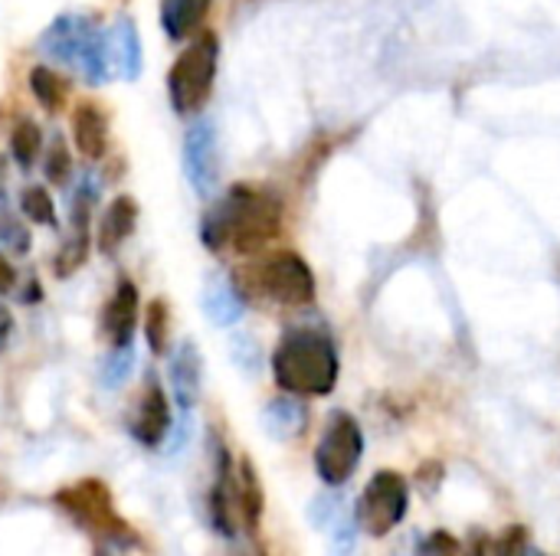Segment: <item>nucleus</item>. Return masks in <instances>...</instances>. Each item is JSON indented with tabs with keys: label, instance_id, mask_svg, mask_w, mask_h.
I'll return each instance as SVG.
<instances>
[{
	"label": "nucleus",
	"instance_id": "11",
	"mask_svg": "<svg viewBox=\"0 0 560 556\" xmlns=\"http://www.w3.org/2000/svg\"><path fill=\"white\" fill-rule=\"evenodd\" d=\"M308 524L328 537V556H351L358 544V514L348 508L338 488L318 495L308 505Z\"/></svg>",
	"mask_w": 560,
	"mask_h": 556
},
{
	"label": "nucleus",
	"instance_id": "31",
	"mask_svg": "<svg viewBox=\"0 0 560 556\" xmlns=\"http://www.w3.org/2000/svg\"><path fill=\"white\" fill-rule=\"evenodd\" d=\"M394 556H427V551H423V534H420V531L407 534V537L394 547Z\"/></svg>",
	"mask_w": 560,
	"mask_h": 556
},
{
	"label": "nucleus",
	"instance_id": "33",
	"mask_svg": "<svg viewBox=\"0 0 560 556\" xmlns=\"http://www.w3.org/2000/svg\"><path fill=\"white\" fill-rule=\"evenodd\" d=\"M10 338H13V315H10V308L0 305V351H7Z\"/></svg>",
	"mask_w": 560,
	"mask_h": 556
},
{
	"label": "nucleus",
	"instance_id": "13",
	"mask_svg": "<svg viewBox=\"0 0 560 556\" xmlns=\"http://www.w3.org/2000/svg\"><path fill=\"white\" fill-rule=\"evenodd\" d=\"M210 521L223 537H236L240 511H236V462L223 442H217V475L210 488Z\"/></svg>",
	"mask_w": 560,
	"mask_h": 556
},
{
	"label": "nucleus",
	"instance_id": "27",
	"mask_svg": "<svg viewBox=\"0 0 560 556\" xmlns=\"http://www.w3.org/2000/svg\"><path fill=\"white\" fill-rule=\"evenodd\" d=\"M72 170H75V164H72L69 144L59 131H52V141L43 151V174L52 187H66L72 180Z\"/></svg>",
	"mask_w": 560,
	"mask_h": 556
},
{
	"label": "nucleus",
	"instance_id": "10",
	"mask_svg": "<svg viewBox=\"0 0 560 556\" xmlns=\"http://www.w3.org/2000/svg\"><path fill=\"white\" fill-rule=\"evenodd\" d=\"M171 426H174V419H171L167 393L158 377H148L131 413H128V436L144 449H158L171 436Z\"/></svg>",
	"mask_w": 560,
	"mask_h": 556
},
{
	"label": "nucleus",
	"instance_id": "15",
	"mask_svg": "<svg viewBox=\"0 0 560 556\" xmlns=\"http://www.w3.org/2000/svg\"><path fill=\"white\" fill-rule=\"evenodd\" d=\"M108 52H112V69L115 79L121 82H138L144 72V43L138 33V23L131 13H118L108 26Z\"/></svg>",
	"mask_w": 560,
	"mask_h": 556
},
{
	"label": "nucleus",
	"instance_id": "7",
	"mask_svg": "<svg viewBox=\"0 0 560 556\" xmlns=\"http://www.w3.org/2000/svg\"><path fill=\"white\" fill-rule=\"evenodd\" d=\"M253 282L259 285V292L266 298H272L279 305H289V308H302V305L315 301V275H312L308 262L299 252H289V249H279V252L266 256L256 265Z\"/></svg>",
	"mask_w": 560,
	"mask_h": 556
},
{
	"label": "nucleus",
	"instance_id": "34",
	"mask_svg": "<svg viewBox=\"0 0 560 556\" xmlns=\"http://www.w3.org/2000/svg\"><path fill=\"white\" fill-rule=\"evenodd\" d=\"M3 180H7V157H0V210L7 206V190H3Z\"/></svg>",
	"mask_w": 560,
	"mask_h": 556
},
{
	"label": "nucleus",
	"instance_id": "26",
	"mask_svg": "<svg viewBox=\"0 0 560 556\" xmlns=\"http://www.w3.org/2000/svg\"><path fill=\"white\" fill-rule=\"evenodd\" d=\"M20 216L30 220V223H36V226H49V229L59 226L56 203H52L49 190L39 187V184H30V187L20 190Z\"/></svg>",
	"mask_w": 560,
	"mask_h": 556
},
{
	"label": "nucleus",
	"instance_id": "3",
	"mask_svg": "<svg viewBox=\"0 0 560 556\" xmlns=\"http://www.w3.org/2000/svg\"><path fill=\"white\" fill-rule=\"evenodd\" d=\"M220 69V39L210 29H200L190 36L184 52L167 69V102L174 115H200L213 95Z\"/></svg>",
	"mask_w": 560,
	"mask_h": 556
},
{
	"label": "nucleus",
	"instance_id": "14",
	"mask_svg": "<svg viewBox=\"0 0 560 556\" xmlns=\"http://www.w3.org/2000/svg\"><path fill=\"white\" fill-rule=\"evenodd\" d=\"M167 377H171V393H174L177 410L184 416H190L197 400H200V390H203V357H200V351H197V344L190 338L180 341L177 351L171 354Z\"/></svg>",
	"mask_w": 560,
	"mask_h": 556
},
{
	"label": "nucleus",
	"instance_id": "1",
	"mask_svg": "<svg viewBox=\"0 0 560 556\" xmlns=\"http://www.w3.org/2000/svg\"><path fill=\"white\" fill-rule=\"evenodd\" d=\"M282 233V197L259 184L230 187L200 220V242L210 252L233 249L259 256Z\"/></svg>",
	"mask_w": 560,
	"mask_h": 556
},
{
	"label": "nucleus",
	"instance_id": "19",
	"mask_svg": "<svg viewBox=\"0 0 560 556\" xmlns=\"http://www.w3.org/2000/svg\"><path fill=\"white\" fill-rule=\"evenodd\" d=\"M69 131H72V144L85 161H102L108 151V118L102 111V105L95 102H79L72 108L69 118Z\"/></svg>",
	"mask_w": 560,
	"mask_h": 556
},
{
	"label": "nucleus",
	"instance_id": "12",
	"mask_svg": "<svg viewBox=\"0 0 560 556\" xmlns=\"http://www.w3.org/2000/svg\"><path fill=\"white\" fill-rule=\"evenodd\" d=\"M138 308H141L138 285H135L128 275L118 279L112 298H108L105 308H102V338L108 341V347H128V344H135Z\"/></svg>",
	"mask_w": 560,
	"mask_h": 556
},
{
	"label": "nucleus",
	"instance_id": "32",
	"mask_svg": "<svg viewBox=\"0 0 560 556\" xmlns=\"http://www.w3.org/2000/svg\"><path fill=\"white\" fill-rule=\"evenodd\" d=\"M13 288H16V272H13V265L7 262L3 249H0V295H7V292H13Z\"/></svg>",
	"mask_w": 560,
	"mask_h": 556
},
{
	"label": "nucleus",
	"instance_id": "5",
	"mask_svg": "<svg viewBox=\"0 0 560 556\" xmlns=\"http://www.w3.org/2000/svg\"><path fill=\"white\" fill-rule=\"evenodd\" d=\"M364 456V433L351 413H331L328 426L315 449V472L328 488H341L351 482Z\"/></svg>",
	"mask_w": 560,
	"mask_h": 556
},
{
	"label": "nucleus",
	"instance_id": "18",
	"mask_svg": "<svg viewBox=\"0 0 560 556\" xmlns=\"http://www.w3.org/2000/svg\"><path fill=\"white\" fill-rule=\"evenodd\" d=\"M138 226V200L131 193H118L108 200V206L102 210V220H98V233H95V242H98V252L105 259H115L121 252V246L131 239Z\"/></svg>",
	"mask_w": 560,
	"mask_h": 556
},
{
	"label": "nucleus",
	"instance_id": "25",
	"mask_svg": "<svg viewBox=\"0 0 560 556\" xmlns=\"http://www.w3.org/2000/svg\"><path fill=\"white\" fill-rule=\"evenodd\" d=\"M144 338L151 354L167 357L171 354V305L164 298H154L144 308Z\"/></svg>",
	"mask_w": 560,
	"mask_h": 556
},
{
	"label": "nucleus",
	"instance_id": "16",
	"mask_svg": "<svg viewBox=\"0 0 560 556\" xmlns=\"http://www.w3.org/2000/svg\"><path fill=\"white\" fill-rule=\"evenodd\" d=\"M92 13H59L36 39L39 52L59 66H69L75 69V59H79V46H82V36H85V26H89Z\"/></svg>",
	"mask_w": 560,
	"mask_h": 556
},
{
	"label": "nucleus",
	"instance_id": "28",
	"mask_svg": "<svg viewBox=\"0 0 560 556\" xmlns=\"http://www.w3.org/2000/svg\"><path fill=\"white\" fill-rule=\"evenodd\" d=\"M131 367H135V344H128V347H108V354L98 364V383L105 390H118L131 377Z\"/></svg>",
	"mask_w": 560,
	"mask_h": 556
},
{
	"label": "nucleus",
	"instance_id": "29",
	"mask_svg": "<svg viewBox=\"0 0 560 556\" xmlns=\"http://www.w3.org/2000/svg\"><path fill=\"white\" fill-rule=\"evenodd\" d=\"M30 246H33V239H30V229H26L23 216L10 213V210L3 206V210H0V249H3L7 256H26Z\"/></svg>",
	"mask_w": 560,
	"mask_h": 556
},
{
	"label": "nucleus",
	"instance_id": "2",
	"mask_svg": "<svg viewBox=\"0 0 560 556\" xmlns=\"http://www.w3.org/2000/svg\"><path fill=\"white\" fill-rule=\"evenodd\" d=\"M338 351L318 328H292L272 351V380L292 397H328L338 387Z\"/></svg>",
	"mask_w": 560,
	"mask_h": 556
},
{
	"label": "nucleus",
	"instance_id": "30",
	"mask_svg": "<svg viewBox=\"0 0 560 556\" xmlns=\"http://www.w3.org/2000/svg\"><path fill=\"white\" fill-rule=\"evenodd\" d=\"M492 556H532V534H528V528L525 524L505 528L492 541Z\"/></svg>",
	"mask_w": 560,
	"mask_h": 556
},
{
	"label": "nucleus",
	"instance_id": "17",
	"mask_svg": "<svg viewBox=\"0 0 560 556\" xmlns=\"http://www.w3.org/2000/svg\"><path fill=\"white\" fill-rule=\"evenodd\" d=\"M200 308H203V315H207L210 324H217V328H233V324H240V318L246 315V298H243L236 279H230L226 272H213V275H207V282H203Z\"/></svg>",
	"mask_w": 560,
	"mask_h": 556
},
{
	"label": "nucleus",
	"instance_id": "6",
	"mask_svg": "<svg viewBox=\"0 0 560 556\" xmlns=\"http://www.w3.org/2000/svg\"><path fill=\"white\" fill-rule=\"evenodd\" d=\"M407 508H410L407 478L400 472L384 469L368 482V488H364V495H361V501L354 508L358 528L364 534H371V537H387L397 524H404Z\"/></svg>",
	"mask_w": 560,
	"mask_h": 556
},
{
	"label": "nucleus",
	"instance_id": "9",
	"mask_svg": "<svg viewBox=\"0 0 560 556\" xmlns=\"http://www.w3.org/2000/svg\"><path fill=\"white\" fill-rule=\"evenodd\" d=\"M180 157H184V174H187V184L194 187V193L210 197L220 187V174H223L220 138H217V125L210 118L190 121V128L184 131Z\"/></svg>",
	"mask_w": 560,
	"mask_h": 556
},
{
	"label": "nucleus",
	"instance_id": "4",
	"mask_svg": "<svg viewBox=\"0 0 560 556\" xmlns=\"http://www.w3.org/2000/svg\"><path fill=\"white\" fill-rule=\"evenodd\" d=\"M56 505L62 508V514L72 524H79L82 531H89L95 537V547H138L135 531L118 518V511L112 505L108 485H102L95 478L75 482L56 495Z\"/></svg>",
	"mask_w": 560,
	"mask_h": 556
},
{
	"label": "nucleus",
	"instance_id": "22",
	"mask_svg": "<svg viewBox=\"0 0 560 556\" xmlns=\"http://www.w3.org/2000/svg\"><path fill=\"white\" fill-rule=\"evenodd\" d=\"M262 485L256 478V469L249 459H240L236 465V511H240V524L256 534L259 528V518H262Z\"/></svg>",
	"mask_w": 560,
	"mask_h": 556
},
{
	"label": "nucleus",
	"instance_id": "24",
	"mask_svg": "<svg viewBox=\"0 0 560 556\" xmlns=\"http://www.w3.org/2000/svg\"><path fill=\"white\" fill-rule=\"evenodd\" d=\"M43 154V128L30 118H20L10 131V157L16 161V167L30 170Z\"/></svg>",
	"mask_w": 560,
	"mask_h": 556
},
{
	"label": "nucleus",
	"instance_id": "21",
	"mask_svg": "<svg viewBox=\"0 0 560 556\" xmlns=\"http://www.w3.org/2000/svg\"><path fill=\"white\" fill-rule=\"evenodd\" d=\"M308 426V410L289 393V397H276L266 403L262 410V429L276 439V442H289L299 439Z\"/></svg>",
	"mask_w": 560,
	"mask_h": 556
},
{
	"label": "nucleus",
	"instance_id": "8",
	"mask_svg": "<svg viewBox=\"0 0 560 556\" xmlns=\"http://www.w3.org/2000/svg\"><path fill=\"white\" fill-rule=\"evenodd\" d=\"M98 203V180L92 174H82L79 177V187L72 193V203H69V233L62 236L56 256H52V275L56 279H69L75 275L85 259H89V246H92V210Z\"/></svg>",
	"mask_w": 560,
	"mask_h": 556
},
{
	"label": "nucleus",
	"instance_id": "20",
	"mask_svg": "<svg viewBox=\"0 0 560 556\" xmlns=\"http://www.w3.org/2000/svg\"><path fill=\"white\" fill-rule=\"evenodd\" d=\"M213 0H161V29L167 39L180 43L203 29Z\"/></svg>",
	"mask_w": 560,
	"mask_h": 556
},
{
	"label": "nucleus",
	"instance_id": "23",
	"mask_svg": "<svg viewBox=\"0 0 560 556\" xmlns=\"http://www.w3.org/2000/svg\"><path fill=\"white\" fill-rule=\"evenodd\" d=\"M30 92L43 105V111H49V115L62 111L69 102V82L52 66H33L30 69Z\"/></svg>",
	"mask_w": 560,
	"mask_h": 556
}]
</instances>
